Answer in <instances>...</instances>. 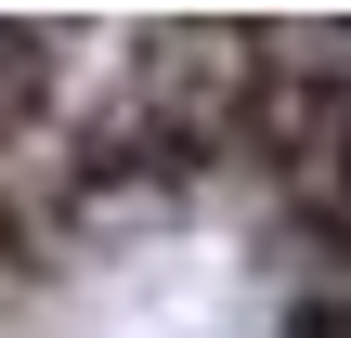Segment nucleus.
<instances>
[{"mask_svg":"<svg viewBox=\"0 0 351 338\" xmlns=\"http://www.w3.org/2000/svg\"><path fill=\"white\" fill-rule=\"evenodd\" d=\"M0 274H13V221H0Z\"/></svg>","mask_w":351,"mask_h":338,"instance_id":"nucleus-1","label":"nucleus"}]
</instances>
